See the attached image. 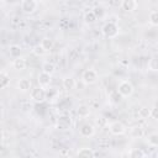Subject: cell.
I'll list each match as a JSON object with an SVG mask.
<instances>
[{
	"label": "cell",
	"mask_w": 158,
	"mask_h": 158,
	"mask_svg": "<svg viewBox=\"0 0 158 158\" xmlns=\"http://www.w3.org/2000/svg\"><path fill=\"white\" fill-rule=\"evenodd\" d=\"M75 86H77V81L73 77H65L63 79V88L65 90H68V91L73 90V89H75Z\"/></svg>",
	"instance_id": "12"
},
{
	"label": "cell",
	"mask_w": 158,
	"mask_h": 158,
	"mask_svg": "<svg viewBox=\"0 0 158 158\" xmlns=\"http://www.w3.org/2000/svg\"><path fill=\"white\" fill-rule=\"evenodd\" d=\"M131 136L133 138H141V137H143V130L139 126H135L131 128Z\"/></svg>",
	"instance_id": "25"
},
{
	"label": "cell",
	"mask_w": 158,
	"mask_h": 158,
	"mask_svg": "<svg viewBox=\"0 0 158 158\" xmlns=\"http://www.w3.org/2000/svg\"><path fill=\"white\" fill-rule=\"evenodd\" d=\"M109 130H110V132L114 136H122V135L126 133V126L121 121H114V122H111L110 126H109Z\"/></svg>",
	"instance_id": "6"
},
{
	"label": "cell",
	"mask_w": 158,
	"mask_h": 158,
	"mask_svg": "<svg viewBox=\"0 0 158 158\" xmlns=\"http://www.w3.org/2000/svg\"><path fill=\"white\" fill-rule=\"evenodd\" d=\"M12 67L16 70H23V69H26V59L22 58V57L15 58L14 62H12Z\"/></svg>",
	"instance_id": "13"
},
{
	"label": "cell",
	"mask_w": 158,
	"mask_h": 158,
	"mask_svg": "<svg viewBox=\"0 0 158 158\" xmlns=\"http://www.w3.org/2000/svg\"><path fill=\"white\" fill-rule=\"evenodd\" d=\"M149 117H152L153 120L157 118V107L156 106H153L152 109H149Z\"/></svg>",
	"instance_id": "29"
},
{
	"label": "cell",
	"mask_w": 158,
	"mask_h": 158,
	"mask_svg": "<svg viewBox=\"0 0 158 158\" xmlns=\"http://www.w3.org/2000/svg\"><path fill=\"white\" fill-rule=\"evenodd\" d=\"M33 53H35L36 56H38V57H40V56H43V54L46 53V51L43 49V47H42L41 44H37V46H35V47H33Z\"/></svg>",
	"instance_id": "28"
},
{
	"label": "cell",
	"mask_w": 158,
	"mask_h": 158,
	"mask_svg": "<svg viewBox=\"0 0 158 158\" xmlns=\"http://www.w3.org/2000/svg\"><path fill=\"white\" fill-rule=\"evenodd\" d=\"M137 0H122L121 1V7L126 12H132L137 9Z\"/></svg>",
	"instance_id": "8"
},
{
	"label": "cell",
	"mask_w": 158,
	"mask_h": 158,
	"mask_svg": "<svg viewBox=\"0 0 158 158\" xmlns=\"http://www.w3.org/2000/svg\"><path fill=\"white\" fill-rule=\"evenodd\" d=\"M30 96L36 102H43L47 99V91L42 86H35L30 89Z\"/></svg>",
	"instance_id": "2"
},
{
	"label": "cell",
	"mask_w": 158,
	"mask_h": 158,
	"mask_svg": "<svg viewBox=\"0 0 158 158\" xmlns=\"http://www.w3.org/2000/svg\"><path fill=\"white\" fill-rule=\"evenodd\" d=\"M148 21L152 26H157L158 25V11L157 10H152L149 12V17H148Z\"/></svg>",
	"instance_id": "23"
},
{
	"label": "cell",
	"mask_w": 158,
	"mask_h": 158,
	"mask_svg": "<svg viewBox=\"0 0 158 158\" xmlns=\"http://www.w3.org/2000/svg\"><path fill=\"white\" fill-rule=\"evenodd\" d=\"M10 75L6 73V72H4V70H1L0 72V89H5V88H7L9 85H10Z\"/></svg>",
	"instance_id": "14"
},
{
	"label": "cell",
	"mask_w": 158,
	"mask_h": 158,
	"mask_svg": "<svg viewBox=\"0 0 158 158\" xmlns=\"http://www.w3.org/2000/svg\"><path fill=\"white\" fill-rule=\"evenodd\" d=\"M147 69L151 70V72H157V70H158V60H157L156 57H152V58L148 60Z\"/></svg>",
	"instance_id": "22"
},
{
	"label": "cell",
	"mask_w": 158,
	"mask_h": 158,
	"mask_svg": "<svg viewBox=\"0 0 158 158\" xmlns=\"http://www.w3.org/2000/svg\"><path fill=\"white\" fill-rule=\"evenodd\" d=\"M53 40L51 38V37H43L42 40H41V46L43 47V49L46 51V52H48V51H51L52 48H53Z\"/></svg>",
	"instance_id": "16"
},
{
	"label": "cell",
	"mask_w": 158,
	"mask_h": 158,
	"mask_svg": "<svg viewBox=\"0 0 158 158\" xmlns=\"http://www.w3.org/2000/svg\"><path fill=\"white\" fill-rule=\"evenodd\" d=\"M78 156H79V157L91 158V157H95V156H96V153H95L91 148H86V147H84V148H80V149L78 151Z\"/></svg>",
	"instance_id": "17"
},
{
	"label": "cell",
	"mask_w": 158,
	"mask_h": 158,
	"mask_svg": "<svg viewBox=\"0 0 158 158\" xmlns=\"http://www.w3.org/2000/svg\"><path fill=\"white\" fill-rule=\"evenodd\" d=\"M139 118H148L149 117V109L148 107H141L138 111Z\"/></svg>",
	"instance_id": "27"
},
{
	"label": "cell",
	"mask_w": 158,
	"mask_h": 158,
	"mask_svg": "<svg viewBox=\"0 0 158 158\" xmlns=\"http://www.w3.org/2000/svg\"><path fill=\"white\" fill-rule=\"evenodd\" d=\"M2 112H4V105L0 102V116L2 115Z\"/></svg>",
	"instance_id": "31"
},
{
	"label": "cell",
	"mask_w": 158,
	"mask_h": 158,
	"mask_svg": "<svg viewBox=\"0 0 158 158\" xmlns=\"http://www.w3.org/2000/svg\"><path fill=\"white\" fill-rule=\"evenodd\" d=\"M133 91H135V88H133V85H132V83L130 80H122V81H120V84L117 86V93L121 96L128 98V96H131L133 94Z\"/></svg>",
	"instance_id": "3"
},
{
	"label": "cell",
	"mask_w": 158,
	"mask_h": 158,
	"mask_svg": "<svg viewBox=\"0 0 158 158\" xmlns=\"http://www.w3.org/2000/svg\"><path fill=\"white\" fill-rule=\"evenodd\" d=\"M147 143L151 147H157L158 146V135L157 133H151L147 137Z\"/></svg>",
	"instance_id": "24"
},
{
	"label": "cell",
	"mask_w": 158,
	"mask_h": 158,
	"mask_svg": "<svg viewBox=\"0 0 158 158\" xmlns=\"http://www.w3.org/2000/svg\"><path fill=\"white\" fill-rule=\"evenodd\" d=\"M54 70H56V67H54L53 63H51V62H44V63L42 64V72H44V73L52 75V74L54 73Z\"/></svg>",
	"instance_id": "19"
},
{
	"label": "cell",
	"mask_w": 158,
	"mask_h": 158,
	"mask_svg": "<svg viewBox=\"0 0 158 158\" xmlns=\"http://www.w3.org/2000/svg\"><path fill=\"white\" fill-rule=\"evenodd\" d=\"M79 132H80V135H81L83 137H91V136H94V133H95V127H94V125H91V123H84V125L80 127Z\"/></svg>",
	"instance_id": "7"
},
{
	"label": "cell",
	"mask_w": 158,
	"mask_h": 158,
	"mask_svg": "<svg viewBox=\"0 0 158 158\" xmlns=\"http://www.w3.org/2000/svg\"><path fill=\"white\" fill-rule=\"evenodd\" d=\"M96 20H98V17H96V15L94 14V11H88V12H85V15H84V22H85V23L93 25Z\"/></svg>",
	"instance_id": "18"
},
{
	"label": "cell",
	"mask_w": 158,
	"mask_h": 158,
	"mask_svg": "<svg viewBox=\"0 0 158 158\" xmlns=\"http://www.w3.org/2000/svg\"><path fill=\"white\" fill-rule=\"evenodd\" d=\"M95 125L99 126V128H102V127H105L107 125V120L104 116H99V117L95 118Z\"/></svg>",
	"instance_id": "26"
},
{
	"label": "cell",
	"mask_w": 158,
	"mask_h": 158,
	"mask_svg": "<svg viewBox=\"0 0 158 158\" xmlns=\"http://www.w3.org/2000/svg\"><path fill=\"white\" fill-rule=\"evenodd\" d=\"M37 7H38L37 0H22L21 1V10L26 15L33 14L37 10Z\"/></svg>",
	"instance_id": "5"
},
{
	"label": "cell",
	"mask_w": 158,
	"mask_h": 158,
	"mask_svg": "<svg viewBox=\"0 0 158 158\" xmlns=\"http://www.w3.org/2000/svg\"><path fill=\"white\" fill-rule=\"evenodd\" d=\"M21 52H22V49H21V47L17 46V44H11V46L9 47V54H10V57H12V58L21 57Z\"/></svg>",
	"instance_id": "15"
},
{
	"label": "cell",
	"mask_w": 158,
	"mask_h": 158,
	"mask_svg": "<svg viewBox=\"0 0 158 158\" xmlns=\"http://www.w3.org/2000/svg\"><path fill=\"white\" fill-rule=\"evenodd\" d=\"M99 79V74L95 69H86L83 72V75H81V80L86 84V85H91L94 83H96Z\"/></svg>",
	"instance_id": "4"
},
{
	"label": "cell",
	"mask_w": 158,
	"mask_h": 158,
	"mask_svg": "<svg viewBox=\"0 0 158 158\" xmlns=\"http://www.w3.org/2000/svg\"><path fill=\"white\" fill-rule=\"evenodd\" d=\"M128 156L132 157V158H143V157H146V153L141 148H132L130 151Z\"/></svg>",
	"instance_id": "21"
},
{
	"label": "cell",
	"mask_w": 158,
	"mask_h": 158,
	"mask_svg": "<svg viewBox=\"0 0 158 158\" xmlns=\"http://www.w3.org/2000/svg\"><path fill=\"white\" fill-rule=\"evenodd\" d=\"M57 127L59 130H68L70 127V117L68 116H60L57 121Z\"/></svg>",
	"instance_id": "11"
},
{
	"label": "cell",
	"mask_w": 158,
	"mask_h": 158,
	"mask_svg": "<svg viewBox=\"0 0 158 158\" xmlns=\"http://www.w3.org/2000/svg\"><path fill=\"white\" fill-rule=\"evenodd\" d=\"M2 141H4V133H2V131L0 130V146H1V143H2Z\"/></svg>",
	"instance_id": "30"
},
{
	"label": "cell",
	"mask_w": 158,
	"mask_h": 158,
	"mask_svg": "<svg viewBox=\"0 0 158 158\" xmlns=\"http://www.w3.org/2000/svg\"><path fill=\"white\" fill-rule=\"evenodd\" d=\"M37 81H38V85H40V86L47 88V86H49L52 79H51V75H49V74H47V73H44V72H41V73L38 74Z\"/></svg>",
	"instance_id": "9"
},
{
	"label": "cell",
	"mask_w": 158,
	"mask_h": 158,
	"mask_svg": "<svg viewBox=\"0 0 158 158\" xmlns=\"http://www.w3.org/2000/svg\"><path fill=\"white\" fill-rule=\"evenodd\" d=\"M99 1H101V2H106V1H109V0H99Z\"/></svg>",
	"instance_id": "32"
},
{
	"label": "cell",
	"mask_w": 158,
	"mask_h": 158,
	"mask_svg": "<svg viewBox=\"0 0 158 158\" xmlns=\"http://www.w3.org/2000/svg\"><path fill=\"white\" fill-rule=\"evenodd\" d=\"M78 116L79 117H83V118H85V117H88L89 116V114H90V110H89V106H86V105H80L79 107H78Z\"/></svg>",
	"instance_id": "20"
},
{
	"label": "cell",
	"mask_w": 158,
	"mask_h": 158,
	"mask_svg": "<svg viewBox=\"0 0 158 158\" xmlns=\"http://www.w3.org/2000/svg\"><path fill=\"white\" fill-rule=\"evenodd\" d=\"M101 32L106 38H115L118 35V26L116 22L109 21L101 27Z\"/></svg>",
	"instance_id": "1"
},
{
	"label": "cell",
	"mask_w": 158,
	"mask_h": 158,
	"mask_svg": "<svg viewBox=\"0 0 158 158\" xmlns=\"http://www.w3.org/2000/svg\"><path fill=\"white\" fill-rule=\"evenodd\" d=\"M17 89L22 93H26L31 89V80L27 79V78H21L19 81H17Z\"/></svg>",
	"instance_id": "10"
}]
</instances>
